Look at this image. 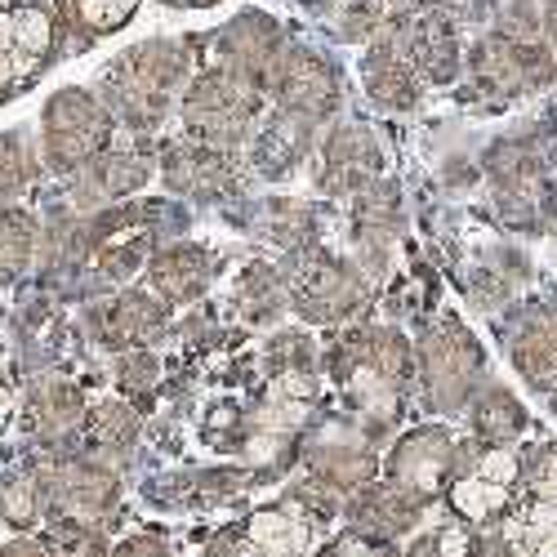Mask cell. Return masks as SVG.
I'll return each instance as SVG.
<instances>
[{
	"mask_svg": "<svg viewBox=\"0 0 557 557\" xmlns=\"http://www.w3.org/2000/svg\"><path fill=\"white\" fill-rule=\"evenodd\" d=\"M513 348V366L522 370V380L540 393L557 388V312L553 308H531L522 317V326L508 339Z\"/></svg>",
	"mask_w": 557,
	"mask_h": 557,
	"instance_id": "obj_22",
	"label": "cell"
},
{
	"mask_svg": "<svg viewBox=\"0 0 557 557\" xmlns=\"http://www.w3.org/2000/svg\"><path fill=\"white\" fill-rule=\"evenodd\" d=\"M152 178V157L144 148H103L95 161L67 174V210L72 214H95L108 206L129 201L144 193Z\"/></svg>",
	"mask_w": 557,
	"mask_h": 557,
	"instance_id": "obj_11",
	"label": "cell"
},
{
	"mask_svg": "<svg viewBox=\"0 0 557 557\" xmlns=\"http://www.w3.org/2000/svg\"><path fill=\"white\" fill-rule=\"evenodd\" d=\"M263 99H268V89L232 67L201 72L197 81H188V95H183L188 138L210 144L219 152H237L242 144H250V134L263 116Z\"/></svg>",
	"mask_w": 557,
	"mask_h": 557,
	"instance_id": "obj_3",
	"label": "cell"
},
{
	"mask_svg": "<svg viewBox=\"0 0 557 557\" xmlns=\"http://www.w3.org/2000/svg\"><path fill=\"white\" fill-rule=\"evenodd\" d=\"M290 299H295L299 317L317 321V326H331V321L361 312L370 290H366V276L348 259L326 255V250H308L295 286H290Z\"/></svg>",
	"mask_w": 557,
	"mask_h": 557,
	"instance_id": "obj_10",
	"label": "cell"
},
{
	"mask_svg": "<svg viewBox=\"0 0 557 557\" xmlns=\"http://www.w3.org/2000/svg\"><path fill=\"white\" fill-rule=\"evenodd\" d=\"M138 410L121 397H108V401H95L85 410V424H81V437H85V455H95L103 463L129 455V446L138 442Z\"/></svg>",
	"mask_w": 557,
	"mask_h": 557,
	"instance_id": "obj_24",
	"label": "cell"
},
{
	"mask_svg": "<svg viewBox=\"0 0 557 557\" xmlns=\"http://www.w3.org/2000/svg\"><path fill=\"white\" fill-rule=\"evenodd\" d=\"M482 366H486L482 344L455 317H442L420 339V352H414V375H420L429 410H459L478 388Z\"/></svg>",
	"mask_w": 557,
	"mask_h": 557,
	"instance_id": "obj_5",
	"label": "cell"
},
{
	"mask_svg": "<svg viewBox=\"0 0 557 557\" xmlns=\"http://www.w3.org/2000/svg\"><path fill=\"white\" fill-rule=\"evenodd\" d=\"M116 116L95 89L67 85L59 95H50L40 112V165L50 174H72L85 161H95L103 148H112Z\"/></svg>",
	"mask_w": 557,
	"mask_h": 557,
	"instance_id": "obj_4",
	"label": "cell"
},
{
	"mask_svg": "<svg viewBox=\"0 0 557 557\" xmlns=\"http://www.w3.org/2000/svg\"><path fill=\"white\" fill-rule=\"evenodd\" d=\"M384 148L366 125H335L326 144L317 148V188L326 197H357L380 178Z\"/></svg>",
	"mask_w": 557,
	"mask_h": 557,
	"instance_id": "obj_12",
	"label": "cell"
},
{
	"mask_svg": "<svg viewBox=\"0 0 557 557\" xmlns=\"http://www.w3.org/2000/svg\"><path fill=\"white\" fill-rule=\"evenodd\" d=\"M361 72H366V89H370V99H375L380 108H388V112H410L414 103H420L424 76L414 72V67L393 50L388 40H380L375 50L366 54Z\"/></svg>",
	"mask_w": 557,
	"mask_h": 557,
	"instance_id": "obj_23",
	"label": "cell"
},
{
	"mask_svg": "<svg viewBox=\"0 0 557 557\" xmlns=\"http://www.w3.org/2000/svg\"><path fill=\"white\" fill-rule=\"evenodd\" d=\"M384 23L380 5L375 0H352V5H344V18H339V32L344 40H366V36H375Z\"/></svg>",
	"mask_w": 557,
	"mask_h": 557,
	"instance_id": "obj_34",
	"label": "cell"
},
{
	"mask_svg": "<svg viewBox=\"0 0 557 557\" xmlns=\"http://www.w3.org/2000/svg\"><path fill=\"white\" fill-rule=\"evenodd\" d=\"M286 370H312V339L304 331H282L268 344V375H286Z\"/></svg>",
	"mask_w": 557,
	"mask_h": 557,
	"instance_id": "obj_33",
	"label": "cell"
},
{
	"mask_svg": "<svg viewBox=\"0 0 557 557\" xmlns=\"http://www.w3.org/2000/svg\"><path fill=\"white\" fill-rule=\"evenodd\" d=\"M406 557H450V553H442V548H437V540L429 535V540H420V544H410V553H406Z\"/></svg>",
	"mask_w": 557,
	"mask_h": 557,
	"instance_id": "obj_40",
	"label": "cell"
},
{
	"mask_svg": "<svg viewBox=\"0 0 557 557\" xmlns=\"http://www.w3.org/2000/svg\"><path fill=\"white\" fill-rule=\"evenodd\" d=\"M544 27H548V40H553V50H557V0H548V14H544Z\"/></svg>",
	"mask_w": 557,
	"mask_h": 557,
	"instance_id": "obj_41",
	"label": "cell"
},
{
	"mask_svg": "<svg viewBox=\"0 0 557 557\" xmlns=\"http://www.w3.org/2000/svg\"><path fill=\"white\" fill-rule=\"evenodd\" d=\"M0 5H14V0H0Z\"/></svg>",
	"mask_w": 557,
	"mask_h": 557,
	"instance_id": "obj_43",
	"label": "cell"
},
{
	"mask_svg": "<svg viewBox=\"0 0 557 557\" xmlns=\"http://www.w3.org/2000/svg\"><path fill=\"white\" fill-rule=\"evenodd\" d=\"M473 429H478L482 446H508L513 437H522L527 410H522V401L508 393V388H491L473 406Z\"/></svg>",
	"mask_w": 557,
	"mask_h": 557,
	"instance_id": "obj_28",
	"label": "cell"
},
{
	"mask_svg": "<svg viewBox=\"0 0 557 557\" xmlns=\"http://www.w3.org/2000/svg\"><path fill=\"white\" fill-rule=\"evenodd\" d=\"M339 557H388V553L375 548L370 540H352V544H339Z\"/></svg>",
	"mask_w": 557,
	"mask_h": 557,
	"instance_id": "obj_38",
	"label": "cell"
},
{
	"mask_svg": "<svg viewBox=\"0 0 557 557\" xmlns=\"http://www.w3.org/2000/svg\"><path fill=\"white\" fill-rule=\"evenodd\" d=\"M531 482H535V491H540L544 499H557V450H553V446L540 450V459L531 463Z\"/></svg>",
	"mask_w": 557,
	"mask_h": 557,
	"instance_id": "obj_35",
	"label": "cell"
},
{
	"mask_svg": "<svg viewBox=\"0 0 557 557\" xmlns=\"http://www.w3.org/2000/svg\"><path fill=\"white\" fill-rule=\"evenodd\" d=\"M40 178V157L32 152L23 129L0 134V206H18L23 193L36 188Z\"/></svg>",
	"mask_w": 557,
	"mask_h": 557,
	"instance_id": "obj_29",
	"label": "cell"
},
{
	"mask_svg": "<svg viewBox=\"0 0 557 557\" xmlns=\"http://www.w3.org/2000/svg\"><path fill=\"white\" fill-rule=\"evenodd\" d=\"M10 420H14V393H10L5 380H0V433L10 429Z\"/></svg>",
	"mask_w": 557,
	"mask_h": 557,
	"instance_id": "obj_39",
	"label": "cell"
},
{
	"mask_svg": "<svg viewBox=\"0 0 557 557\" xmlns=\"http://www.w3.org/2000/svg\"><path fill=\"white\" fill-rule=\"evenodd\" d=\"M469 72L482 95L518 99V95H531V89H544L548 81H557V59L548 54V45L540 36L495 32L473 45Z\"/></svg>",
	"mask_w": 557,
	"mask_h": 557,
	"instance_id": "obj_7",
	"label": "cell"
},
{
	"mask_svg": "<svg viewBox=\"0 0 557 557\" xmlns=\"http://www.w3.org/2000/svg\"><path fill=\"white\" fill-rule=\"evenodd\" d=\"M268 99L276 103V112L321 125L339 108V76L321 54L290 45V50H282V59H276V67L268 76Z\"/></svg>",
	"mask_w": 557,
	"mask_h": 557,
	"instance_id": "obj_9",
	"label": "cell"
},
{
	"mask_svg": "<svg viewBox=\"0 0 557 557\" xmlns=\"http://www.w3.org/2000/svg\"><path fill=\"white\" fill-rule=\"evenodd\" d=\"M401 197L393 183H370V188L357 193V206H352V246L361 255V263L370 272H384L388 268V255H393V242L401 237Z\"/></svg>",
	"mask_w": 557,
	"mask_h": 557,
	"instance_id": "obj_18",
	"label": "cell"
},
{
	"mask_svg": "<svg viewBox=\"0 0 557 557\" xmlns=\"http://www.w3.org/2000/svg\"><path fill=\"white\" fill-rule=\"evenodd\" d=\"M331 370L352 406L370 414V429H384L414 380V348L397 331H352L335 344Z\"/></svg>",
	"mask_w": 557,
	"mask_h": 557,
	"instance_id": "obj_2",
	"label": "cell"
},
{
	"mask_svg": "<svg viewBox=\"0 0 557 557\" xmlns=\"http://www.w3.org/2000/svg\"><path fill=\"white\" fill-rule=\"evenodd\" d=\"M237 312L250 321V326H268V321H276L286 312L290 304V286H286V276L276 272L272 263H250L242 272V282H237Z\"/></svg>",
	"mask_w": 557,
	"mask_h": 557,
	"instance_id": "obj_27",
	"label": "cell"
},
{
	"mask_svg": "<svg viewBox=\"0 0 557 557\" xmlns=\"http://www.w3.org/2000/svg\"><path fill=\"white\" fill-rule=\"evenodd\" d=\"M188 76H193V45L157 36L144 45H129L125 54H116L103 67L99 99L121 125H129L134 134H148L170 116L174 95L188 85Z\"/></svg>",
	"mask_w": 557,
	"mask_h": 557,
	"instance_id": "obj_1",
	"label": "cell"
},
{
	"mask_svg": "<svg viewBox=\"0 0 557 557\" xmlns=\"http://www.w3.org/2000/svg\"><path fill=\"white\" fill-rule=\"evenodd\" d=\"M45 499H50L45 522L108 527L121 508V478L95 455H59L45 459Z\"/></svg>",
	"mask_w": 557,
	"mask_h": 557,
	"instance_id": "obj_6",
	"label": "cell"
},
{
	"mask_svg": "<svg viewBox=\"0 0 557 557\" xmlns=\"http://www.w3.org/2000/svg\"><path fill=\"white\" fill-rule=\"evenodd\" d=\"M214 272H219V259L206 246H193V242L161 246L148 259V290L157 299H165L170 308H178V304L201 299L214 282Z\"/></svg>",
	"mask_w": 557,
	"mask_h": 557,
	"instance_id": "obj_19",
	"label": "cell"
},
{
	"mask_svg": "<svg viewBox=\"0 0 557 557\" xmlns=\"http://www.w3.org/2000/svg\"><path fill=\"white\" fill-rule=\"evenodd\" d=\"M63 50V18L36 0L0 5V99L27 85Z\"/></svg>",
	"mask_w": 557,
	"mask_h": 557,
	"instance_id": "obj_8",
	"label": "cell"
},
{
	"mask_svg": "<svg viewBox=\"0 0 557 557\" xmlns=\"http://www.w3.org/2000/svg\"><path fill=\"white\" fill-rule=\"evenodd\" d=\"M50 518V499H45V459L18 463V469L0 473V522L14 531H32Z\"/></svg>",
	"mask_w": 557,
	"mask_h": 557,
	"instance_id": "obj_25",
	"label": "cell"
},
{
	"mask_svg": "<svg viewBox=\"0 0 557 557\" xmlns=\"http://www.w3.org/2000/svg\"><path fill=\"white\" fill-rule=\"evenodd\" d=\"M165 5H219V0H165Z\"/></svg>",
	"mask_w": 557,
	"mask_h": 557,
	"instance_id": "obj_42",
	"label": "cell"
},
{
	"mask_svg": "<svg viewBox=\"0 0 557 557\" xmlns=\"http://www.w3.org/2000/svg\"><path fill=\"white\" fill-rule=\"evenodd\" d=\"M446 491H450V504L459 508L463 522H491V518H499L504 508H508V499H513V486H508V482H491L482 473H463Z\"/></svg>",
	"mask_w": 557,
	"mask_h": 557,
	"instance_id": "obj_30",
	"label": "cell"
},
{
	"mask_svg": "<svg viewBox=\"0 0 557 557\" xmlns=\"http://www.w3.org/2000/svg\"><path fill=\"white\" fill-rule=\"evenodd\" d=\"M134 10H138V0H63L67 23H72L85 40L121 32V27L134 18Z\"/></svg>",
	"mask_w": 557,
	"mask_h": 557,
	"instance_id": "obj_31",
	"label": "cell"
},
{
	"mask_svg": "<svg viewBox=\"0 0 557 557\" xmlns=\"http://www.w3.org/2000/svg\"><path fill=\"white\" fill-rule=\"evenodd\" d=\"M161 178L178 197H197V201H219L237 188L232 152L197 144V138H178V144L161 148Z\"/></svg>",
	"mask_w": 557,
	"mask_h": 557,
	"instance_id": "obj_15",
	"label": "cell"
},
{
	"mask_svg": "<svg viewBox=\"0 0 557 557\" xmlns=\"http://www.w3.org/2000/svg\"><path fill=\"white\" fill-rule=\"evenodd\" d=\"M312 134H317V125L286 116V112H272L263 125H255V144H250L255 170L268 178H282V174L299 170L304 157L312 152Z\"/></svg>",
	"mask_w": 557,
	"mask_h": 557,
	"instance_id": "obj_21",
	"label": "cell"
},
{
	"mask_svg": "<svg viewBox=\"0 0 557 557\" xmlns=\"http://www.w3.org/2000/svg\"><path fill=\"white\" fill-rule=\"evenodd\" d=\"M40 255V223L23 206H0V286H14Z\"/></svg>",
	"mask_w": 557,
	"mask_h": 557,
	"instance_id": "obj_26",
	"label": "cell"
},
{
	"mask_svg": "<svg viewBox=\"0 0 557 557\" xmlns=\"http://www.w3.org/2000/svg\"><path fill=\"white\" fill-rule=\"evenodd\" d=\"M282 27H276L268 14L259 10H246L237 14L227 27L214 32V54H219V67H232L242 72L250 81H259L268 89V76L276 67V59H282Z\"/></svg>",
	"mask_w": 557,
	"mask_h": 557,
	"instance_id": "obj_17",
	"label": "cell"
},
{
	"mask_svg": "<svg viewBox=\"0 0 557 557\" xmlns=\"http://www.w3.org/2000/svg\"><path fill=\"white\" fill-rule=\"evenodd\" d=\"M455 459H459V442L446 429H414L410 437L397 442L388 459V482L420 499H433L437 491L450 486Z\"/></svg>",
	"mask_w": 557,
	"mask_h": 557,
	"instance_id": "obj_14",
	"label": "cell"
},
{
	"mask_svg": "<svg viewBox=\"0 0 557 557\" xmlns=\"http://www.w3.org/2000/svg\"><path fill=\"white\" fill-rule=\"evenodd\" d=\"M85 393L72 384V380H36L27 393H23V429L36 446L54 450L72 437H81V424H85Z\"/></svg>",
	"mask_w": 557,
	"mask_h": 557,
	"instance_id": "obj_16",
	"label": "cell"
},
{
	"mask_svg": "<svg viewBox=\"0 0 557 557\" xmlns=\"http://www.w3.org/2000/svg\"><path fill=\"white\" fill-rule=\"evenodd\" d=\"M420 513H424V499L393 486V482H384V486L366 482L348 504V522L366 540H397V535H406L414 522H420Z\"/></svg>",
	"mask_w": 557,
	"mask_h": 557,
	"instance_id": "obj_20",
	"label": "cell"
},
{
	"mask_svg": "<svg viewBox=\"0 0 557 557\" xmlns=\"http://www.w3.org/2000/svg\"><path fill=\"white\" fill-rule=\"evenodd\" d=\"M0 557H50V553H45L40 540H10L0 544Z\"/></svg>",
	"mask_w": 557,
	"mask_h": 557,
	"instance_id": "obj_37",
	"label": "cell"
},
{
	"mask_svg": "<svg viewBox=\"0 0 557 557\" xmlns=\"http://www.w3.org/2000/svg\"><path fill=\"white\" fill-rule=\"evenodd\" d=\"M89 331L116 352L148 348L170 331V304L157 299L152 290H121L108 304L89 308Z\"/></svg>",
	"mask_w": 557,
	"mask_h": 557,
	"instance_id": "obj_13",
	"label": "cell"
},
{
	"mask_svg": "<svg viewBox=\"0 0 557 557\" xmlns=\"http://www.w3.org/2000/svg\"><path fill=\"white\" fill-rule=\"evenodd\" d=\"M157 380H161V366H157V357H152L148 348H129V352L116 357V384H121L129 397L152 393Z\"/></svg>",
	"mask_w": 557,
	"mask_h": 557,
	"instance_id": "obj_32",
	"label": "cell"
},
{
	"mask_svg": "<svg viewBox=\"0 0 557 557\" xmlns=\"http://www.w3.org/2000/svg\"><path fill=\"white\" fill-rule=\"evenodd\" d=\"M108 557H170V548L161 540H152V535H134V540L108 548Z\"/></svg>",
	"mask_w": 557,
	"mask_h": 557,
	"instance_id": "obj_36",
	"label": "cell"
}]
</instances>
